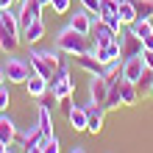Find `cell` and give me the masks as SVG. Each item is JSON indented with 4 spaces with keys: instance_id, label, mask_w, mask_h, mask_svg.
<instances>
[{
    "instance_id": "27",
    "label": "cell",
    "mask_w": 153,
    "mask_h": 153,
    "mask_svg": "<svg viewBox=\"0 0 153 153\" xmlns=\"http://www.w3.org/2000/svg\"><path fill=\"white\" fill-rule=\"evenodd\" d=\"M100 128H103V114H89L86 131H89V134H100Z\"/></svg>"
},
{
    "instance_id": "39",
    "label": "cell",
    "mask_w": 153,
    "mask_h": 153,
    "mask_svg": "<svg viewBox=\"0 0 153 153\" xmlns=\"http://www.w3.org/2000/svg\"><path fill=\"white\" fill-rule=\"evenodd\" d=\"M17 3H22V0H17Z\"/></svg>"
},
{
    "instance_id": "7",
    "label": "cell",
    "mask_w": 153,
    "mask_h": 153,
    "mask_svg": "<svg viewBox=\"0 0 153 153\" xmlns=\"http://www.w3.org/2000/svg\"><path fill=\"white\" fill-rule=\"evenodd\" d=\"M75 67H81L89 75H103V64L97 61V56L92 50H89V53H78V56H75Z\"/></svg>"
},
{
    "instance_id": "16",
    "label": "cell",
    "mask_w": 153,
    "mask_h": 153,
    "mask_svg": "<svg viewBox=\"0 0 153 153\" xmlns=\"http://www.w3.org/2000/svg\"><path fill=\"white\" fill-rule=\"evenodd\" d=\"M42 36H45V22H42V17H39V20H33L31 25H25V28H22V39L28 42V45H36V42H42Z\"/></svg>"
},
{
    "instance_id": "4",
    "label": "cell",
    "mask_w": 153,
    "mask_h": 153,
    "mask_svg": "<svg viewBox=\"0 0 153 153\" xmlns=\"http://www.w3.org/2000/svg\"><path fill=\"white\" fill-rule=\"evenodd\" d=\"M3 70H6V81H8V84H25L28 75L33 73L31 64H28L25 59H8Z\"/></svg>"
},
{
    "instance_id": "21",
    "label": "cell",
    "mask_w": 153,
    "mask_h": 153,
    "mask_svg": "<svg viewBox=\"0 0 153 153\" xmlns=\"http://www.w3.org/2000/svg\"><path fill=\"white\" fill-rule=\"evenodd\" d=\"M128 31L134 33V36L145 39L148 33H153V22H150V20H137V22H131V25H128Z\"/></svg>"
},
{
    "instance_id": "6",
    "label": "cell",
    "mask_w": 153,
    "mask_h": 153,
    "mask_svg": "<svg viewBox=\"0 0 153 153\" xmlns=\"http://www.w3.org/2000/svg\"><path fill=\"white\" fill-rule=\"evenodd\" d=\"M39 11H42L39 0H22V6H20V14H17V20H20V28L31 25L33 20H39V17H42Z\"/></svg>"
},
{
    "instance_id": "20",
    "label": "cell",
    "mask_w": 153,
    "mask_h": 153,
    "mask_svg": "<svg viewBox=\"0 0 153 153\" xmlns=\"http://www.w3.org/2000/svg\"><path fill=\"white\" fill-rule=\"evenodd\" d=\"M36 128L42 131V137H50V134H53V117H50V109H42V106H39V114H36Z\"/></svg>"
},
{
    "instance_id": "18",
    "label": "cell",
    "mask_w": 153,
    "mask_h": 153,
    "mask_svg": "<svg viewBox=\"0 0 153 153\" xmlns=\"http://www.w3.org/2000/svg\"><path fill=\"white\" fill-rule=\"evenodd\" d=\"M120 95H123V106H134L139 100L137 84H134V81H125V78H120Z\"/></svg>"
},
{
    "instance_id": "25",
    "label": "cell",
    "mask_w": 153,
    "mask_h": 153,
    "mask_svg": "<svg viewBox=\"0 0 153 153\" xmlns=\"http://www.w3.org/2000/svg\"><path fill=\"white\" fill-rule=\"evenodd\" d=\"M150 84H153V70H148V67H145L142 78L137 81V89H139L142 95H150Z\"/></svg>"
},
{
    "instance_id": "10",
    "label": "cell",
    "mask_w": 153,
    "mask_h": 153,
    "mask_svg": "<svg viewBox=\"0 0 153 153\" xmlns=\"http://www.w3.org/2000/svg\"><path fill=\"white\" fill-rule=\"evenodd\" d=\"M109 81H106L103 75H92V81H89V100H95V103H100L106 100V95H109Z\"/></svg>"
},
{
    "instance_id": "12",
    "label": "cell",
    "mask_w": 153,
    "mask_h": 153,
    "mask_svg": "<svg viewBox=\"0 0 153 153\" xmlns=\"http://www.w3.org/2000/svg\"><path fill=\"white\" fill-rule=\"evenodd\" d=\"M92 20L95 17L86 11V8H81V11H75L73 17H70V28H75L78 33H86L89 36V31H92Z\"/></svg>"
},
{
    "instance_id": "14",
    "label": "cell",
    "mask_w": 153,
    "mask_h": 153,
    "mask_svg": "<svg viewBox=\"0 0 153 153\" xmlns=\"http://www.w3.org/2000/svg\"><path fill=\"white\" fill-rule=\"evenodd\" d=\"M25 89H28V95H31V97H36V100H39V97L50 89V84H48V81H45L42 75L31 73V75H28V81H25Z\"/></svg>"
},
{
    "instance_id": "8",
    "label": "cell",
    "mask_w": 153,
    "mask_h": 153,
    "mask_svg": "<svg viewBox=\"0 0 153 153\" xmlns=\"http://www.w3.org/2000/svg\"><path fill=\"white\" fill-rule=\"evenodd\" d=\"M142 73H145V61H142V56H134V59H123V78L125 81H137L142 78Z\"/></svg>"
},
{
    "instance_id": "19",
    "label": "cell",
    "mask_w": 153,
    "mask_h": 153,
    "mask_svg": "<svg viewBox=\"0 0 153 153\" xmlns=\"http://www.w3.org/2000/svg\"><path fill=\"white\" fill-rule=\"evenodd\" d=\"M120 106H123L120 81H114V84L109 86V95H106V100H103V109H106V111H114V109H120Z\"/></svg>"
},
{
    "instance_id": "11",
    "label": "cell",
    "mask_w": 153,
    "mask_h": 153,
    "mask_svg": "<svg viewBox=\"0 0 153 153\" xmlns=\"http://www.w3.org/2000/svg\"><path fill=\"white\" fill-rule=\"evenodd\" d=\"M123 59H134V56H142V39L139 36H134V33L128 31V33H123Z\"/></svg>"
},
{
    "instance_id": "38",
    "label": "cell",
    "mask_w": 153,
    "mask_h": 153,
    "mask_svg": "<svg viewBox=\"0 0 153 153\" xmlns=\"http://www.w3.org/2000/svg\"><path fill=\"white\" fill-rule=\"evenodd\" d=\"M150 95H153V84H150Z\"/></svg>"
},
{
    "instance_id": "30",
    "label": "cell",
    "mask_w": 153,
    "mask_h": 153,
    "mask_svg": "<svg viewBox=\"0 0 153 153\" xmlns=\"http://www.w3.org/2000/svg\"><path fill=\"white\" fill-rule=\"evenodd\" d=\"M142 61H145L148 70H153V50H142Z\"/></svg>"
},
{
    "instance_id": "22",
    "label": "cell",
    "mask_w": 153,
    "mask_h": 153,
    "mask_svg": "<svg viewBox=\"0 0 153 153\" xmlns=\"http://www.w3.org/2000/svg\"><path fill=\"white\" fill-rule=\"evenodd\" d=\"M103 78L109 81V84L120 81V78H123V59H120V61H111V64H106V67H103Z\"/></svg>"
},
{
    "instance_id": "2",
    "label": "cell",
    "mask_w": 153,
    "mask_h": 153,
    "mask_svg": "<svg viewBox=\"0 0 153 153\" xmlns=\"http://www.w3.org/2000/svg\"><path fill=\"white\" fill-rule=\"evenodd\" d=\"M56 48L61 53H70V56H78V53H89L92 50L95 53V42L86 36V33H78L75 28H67L64 31H59V36H56Z\"/></svg>"
},
{
    "instance_id": "29",
    "label": "cell",
    "mask_w": 153,
    "mask_h": 153,
    "mask_svg": "<svg viewBox=\"0 0 153 153\" xmlns=\"http://www.w3.org/2000/svg\"><path fill=\"white\" fill-rule=\"evenodd\" d=\"M53 11H56V14H67L70 11V0H53Z\"/></svg>"
},
{
    "instance_id": "34",
    "label": "cell",
    "mask_w": 153,
    "mask_h": 153,
    "mask_svg": "<svg viewBox=\"0 0 153 153\" xmlns=\"http://www.w3.org/2000/svg\"><path fill=\"white\" fill-rule=\"evenodd\" d=\"M0 153H14V150H11V145H3V148H0Z\"/></svg>"
},
{
    "instance_id": "36",
    "label": "cell",
    "mask_w": 153,
    "mask_h": 153,
    "mask_svg": "<svg viewBox=\"0 0 153 153\" xmlns=\"http://www.w3.org/2000/svg\"><path fill=\"white\" fill-rule=\"evenodd\" d=\"M50 3H53V0H39V6H42V8H45V6H50Z\"/></svg>"
},
{
    "instance_id": "15",
    "label": "cell",
    "mask_w": 153,
    "mask_h": 153,
    "mask_svg": "<svg viewBox=\"0 0 153 153\" xmlns=\"http://www.w3.org/2000/svg\"><path fill=\"white\" fill-rule=\"evenodd\" d=\"M67 120H70V125H73V131H86V120H89V114H86L84 106H70Z\"/></svg>"
},
{
    "instance_id": "26",
    "label": "cell",
    "mask_w": 153,
    "mask_h": 153,
    "mask_svg": "<svg viewBox=\"0 0 153 153\" xmlns=\"http://www.w3.org/2000/svg\"><path fill=\"white\" fill-rule=\"evenodd\" d=\"M39 100H42V103H39V106H42V109H50V111H53V109H56V106L61 103V100H59V97H56V92H53V86H50V89H48V92H45V95L39 97Z\"/></svg>"
},
{
    "instance_id": "3",
    "label": "cell",
    "mask_w": 153,
    "mask_h": 153,
    "mask_svg": "<svg viewBox=\"0 0 153 153\" xmlns=\"http://www.w3.org/2000/svg\"><path fill=\"white\" fill-rule=\"evenodd\" d=\"M28 59H31L28 64H31L33 73L42 75L48 84H53V78H56V70H59V64H61L59 53H53V50H33Z\"/></svg>"
},
{
    "instance_id": "31",
    "label": "cell",
    "mask_w": 153,
    "mask_h": 153,
    "mask_svg": "<svg viewBox=\"0 0 153 153\" xmlns=\"http://www.w3.org/2000/svg\"><path fill=\"white\" fill-rule=\"evenodd\" d=\"M142 48H145V50H153V33H148V36L142 39Z\"/></svg>"
},
{
    "instance_id": "28",
    "label": "cell",
    "mask_w": 153,
    "mask_h": 153,
    "mask_svg": "<svg viewBox=\"0 0 153 153\" xmlns=\"http://www.w3.org/2000/svg\"><path fill=\"white\" fill-rule=\"evenodd\" d=\"M8 86H11L8 81H6V84H0V111H6V109H8V103H11V95H8Z\"/></svg>"
},
{
    "instance_id": "33",
    "label": "cell",
    "mask_w": 153,
    "mask_h": 153,
    "mask_svg": "<svg viewBox=\"0 0 153 153\" xmlns=\"http://www.w3.org/2000/svg\"><path fill=\"white\" fill-rule=\"evenodd\" d=\"M25 153H45L42 145H31V148H25Z\"/></svg>"
},
{
    "instance_id": "5",
    "label": "cell",
    "mask_w": 153,
    "mask_h": 153,
    "mask_svg": "<svg viewBox=\"0 0 153 153\" xmlns=\"http://www.w3.org/2000/svg\"><path fill=\"white\" fill-rule=\"evenodd\" d=\"M89 36H95L92 42H95V48H100V45H109V42H114V36H117V31H111L109 25H106L100 17L97 20H92V31H89Z\"/></svg>"
},
{
    "instance_id": "9",
    "label": "cell",
    "mask_w": 153,
    "mask_h": 153,
    "mask_svg": "<svg viewBox=\"0 0 153 153\" xmlns=\"http://www.w3.org/2000/svg\"><path fill=\"white\" fill-rule=\"evenodd\" d=\"M95 56H97V61L106 67V64H111V61H120V59H123V48H120L117 42H109V45L95 48Z\"/></svg>"
},
{
    "instance_id": "35",
    "label": "cell",
    "mask_w": 153,
    "mask_h": 153,
    "mask_svg": "<svg viewBox=\"0 0 153 153\" xmlns=\"http://www.w3.org/2000/svg\"><path fill=\"white\" fill-rule=\"evenodd\" d=\"M0 84H6V70L0 67Z\"/></svg>"
},
{
    "instance_id": "24",
    "label": "cell",
    "mask_w": 153,
    "mask_h": 153,
    "mask_svg": "<svg viewBox=\"0 0 153 153\" xmlns=\"http://www.w3.org/2000/svg\"><path fill=\"white\" fill-rule=\"evenodd\" d=\"M39 145H42V150H45V153H61V145H59V137H56V134L45 137Z\"/></svg>"
},
{
    "instance_id": "17",
    "label": "cell",
    "mask_w": 153,
    "mask_h": 153,
    "mask_svg": "<svg viewBox=\"0 0 153 153\" xmlns=\"http://www.w3.org/2000/svg\"><path fill=\"white\" fill-rule=\"evenodd\" d=\"M17 139V125L6 117V111H0V142L3 145H14Z\"/></svg>"
},
{
    "instance_id": "13",
    "label": "cell",
    "mask_w": 153,
    "mask_h": 153,
    "mask_svg": "<svg viewBox=\"0 0 153 153\" xmlns=\"http://www.w3.org/2000/svg\"><path fill=\"white\" fill-rule=\"evenodd\" d=\"M117 17L123 25L137 22V0H117Z\"/></svg>"
},
{
    "instance_id": "37",
    "label": "cell",
    "mask_w": 153,
    "mask_h": 153,
    "mask_svg": "<svg viewBox=\"0 0 153 153\" xmlns=\"http://www.w3.org/2000/svg\"><path fill=\"white\" fill-rule=\"evenodd\" d=\"M70 153H86L84 148H73V150H70Z\"/></svg>"
},
{
    "instance_id": "1",
    "label": "cell",
    "mask_w": 153,
    "mask_h": 153,
    "mask_svg": "<svg viewBox=\"0 0 153 153\" xmlns=\"http://www.w3.org/2000/svg\"><path fill=\"white\" fill-rule=\"evenodd\" d=\"M20 36H22V28H20L17 14L11 11V8L0 11V50L3 53H17Z\"/></svg>"
},
{
    "instance_id": "23",
    "label": "cell",
    "mask_w": 153,
    "mask_h": 153,
    "mask_svg": "<svg viewBox=\"0 0 153 153\" xmlns=\"http://www.w3.org/2000/svg\"><path fill=\"white\" fill-rule=\"evenodd\" d=\"M137 20H153V0H137Z\"/></svg>"
},
{
    "instance_id": "32",
    "label": "cell",
    "mask_w": 153,
    "mask_h": 153,
    "mask_svg": "<svg viewBox=\"0 0 153 153\" xmlns=\"http://www.w3.org/2000/svg\"><path fill=\"white\" fill-rule=\"evenodd\" d=\"M17 0H0V11H6V8H11Z\"/></svg>"
}]
</instances>
